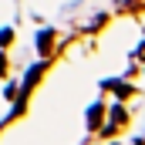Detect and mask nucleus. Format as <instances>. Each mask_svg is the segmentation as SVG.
I'll return each mask as SVG.
<instances>
[{
    "label": "nucleus",
    "instance_id": "obj_4",
    "mask_svg": "<svg viewBox=\"0 0 145 145\" xmlns=\"http://www.w3.org/2000/svg\"><path fill=\"white\" fill-rule=\"evenodd\" d=\"M10 37H14V31H10V27H3V31H0V47H7V44H10Z\"/></svg>",
    "mask_w": 145,
    "mask_h": 145
},
{
    "label": "nucleus",
    "instance_id": "obj_5",
    "mask_svg": "<svg viewBox=\"0 0 145 145\" xmlns=\"http://www.w3.org/2000/svg\"><path fill=\"white\" fill-rule=\"evenodd\" d=\"M3 71H7V61H3V54H0V74H3Z\"/></svg>",
    "mask_w": 145,
    "mask_h": 145
},
{
    "label": "nucleus",
    "instance_id": "obj_3",
    "mask_svg": "<svg viewBox=\"0 0 145 145\" xmlns=\"http://www.w3.org/2000/svg\"><path fill=\"white\" fill-rule=\"evenodd\" d=\"M125 108H111V125H125Z\"/></svg>",
    "mask_w": 145,
    "mask_h": 145
},
{
    "label": "nucleus",
    "instance_id": "obj_2",
    "mask_svg": "<svg viewBox=\"0 0 145 145\" xmlns=\"http://www.w3.org/2000/svg\"><path fill=\"white\" fill-rule=\"evenodd\" d=\"M37 40H40V51L47 54V51H51V40H54V31H44V34L37 37Z\"/></svg>",
    "mask_w": 145,
    "mask_h": 145
},
{
    "label": "nucleus",
    "instance_id": "obj_1",
    "mask_svg": "<svg viewBox=\"0 0 145 145\" xmlns=\"http://www.w3.org/2000/svg\"><path fill=\"white\" fill-rule=\"evenodd\" d=\"M101 115H105V108H101V105H95V108L88 111V125H91V128H98V125H101Z\"/></svg>",
    "mask_w": 145,
    "mask_h": 145
}]
</instances>
